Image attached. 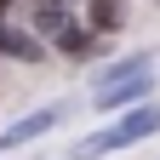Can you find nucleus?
Returning <instances> with one entry per match:
<instances>
[{
    "instance_id": "nucleus-8",
    "label": "nucleus",
    "mask_w": 160,
    "mask_h": 160,
    "mask_svg": "<svg viewBox=\"0 0 160 160\" xmlns=\"http://www.w3.org/2000/svg\"><path fill=\"white\" fill-rule=\"evenodd\" d=\"M0 6H6V0H0Z\"/></svg>"
},
{
    "instance_id": "nucleus-7",
    "label": "nucleus",
    "mask_w": 160,
    "mask_h": 160,
    "mask_svg": "<svg viewBox=\"0 0 160 160\" xmlns=\"http://www.w3.org/2000/svg\"><path fill=\"white\" fill-rule=\"evenodd\" d=\"M40 6H63V0H40Z\"/></svg>"
},
{
    "instance_id": "nucleus-2",
    "label": "nucleus",
    "mask_w": 160,
    "mask_h": 160,
    "mask_svg": "<svg viewBox=\"0 0 160 160\" xmlns=\"http://www.w3.org/2000/svg\"><path fill=\"white\" fill-rule=\"evenodd\" d=\"M52 120H57V109H40V114H23L17 126H6V132H0V149H17V143H29V137L52 132Z\"/></svg>"
},
{
    "instance_id": "nucleus-1",
    "label": "nucleus",
    "mask_w": 160,
    "mask_h": 160,
    "mask_svg": "<svg viewBox=\"0 0 160 160\" xmlns=\"http://www.w3.org/2000/svg\"><path fill=\"white\" fill-rule=\"evenodd\" d=\"M149 132H160V109H132V114L109 132V143L126 149V143H137V137H149Z\"/></svg>"
},
{
    "instance_id": "nucleus-3",
    "label": "nucleus",
    "mask_w": 160,
    "mask_h": 160,
    "mask_svg": "<svg viewBox=\"0 0 160 160\" xmlns=\"http://www.w3.org/2000/svg\"><path fill=\"white\" fill-rule=\"evenodd\" d=\"M0 52H12V57H23V63H34L46 46H40L34 34H17V29H6V23H0Z\"/></svg>"
},
{
    "instance_id": "nucleus-6",
    "label": "nucleus",
    "mask_w": 160,
    "mask_h": 160,
    "mask_svg": "<svg viewBox=\"0 0 160 160\" xmlns=\"http://www.w3.org/2000/svg\"><path fill=\"white\" fill-rule=\"evenodd\" d=\"M97 23H103V29H114V0H97Z\"/></svg>"
},
{
    "instance_id": "nucleus-5",
    "label": "nucleus",
    "mask_w": 160,
    "mask_h": 160,
    "mask_svg": "<svg viewBox=\"0 0 160 160\" xmlns=\"http://www.w3.org/2000/svg\"><path fill=\"white\" fill-rule=\"evenodd\" d=\"M57 40H63V52H69V57H92V34H80V29H63Z\"/></svg>"
},
{
    "instance_id": "nucleus-4",
    "label": "nucleus",
    "mask_w": 160,
    "mask_h": 160,
    "mask_svg": "<svg viewBox=\"0 0 160 160\" xmlns=\"http://www.w3.org/2000/svg\"><path fill=\"white\" fill-rule=\"evenodd\" d=\"M34 29H40V34H63V29H69V17H63V6H40V17H34Z\"/></svg>"
}]
</instances>
